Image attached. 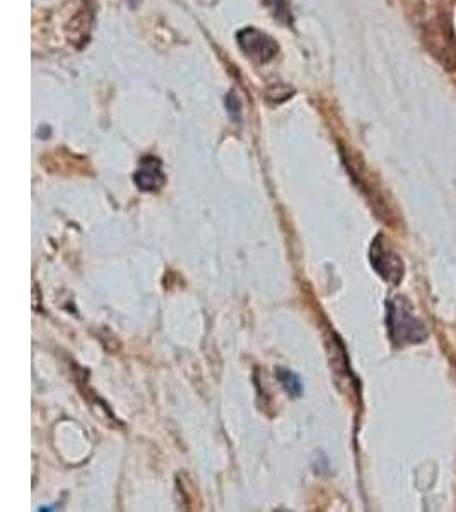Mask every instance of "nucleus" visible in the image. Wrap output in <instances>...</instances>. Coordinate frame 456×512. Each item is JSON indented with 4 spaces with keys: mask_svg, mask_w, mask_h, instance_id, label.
I'll use <instances>...</instances> for the list:
<instances>
[{
    "mask_svg": "<svg viewBox=\"0 0 456 512\" xmlns=\"http://www.w3.org/2000/svg\"><path fill=\"white\" fill-rule=\"evenodd\" d=\"M238 41H240L243 52L250 59L257 60L260 64L274 59L275 52H277L274 40H270L269 36L260 33V31L253 30V28H246V30L240 31Z\"/></svg>",
    "mask_w": 456,
    "mask_h": 512,
    "instance_id": "4",
    "label": "nucleus"
},
{
    "mask_svg": "<svg viewBox=\"0 0 456 512\" xmlns=\"http://www.w3.org/2000/svg\"><path fill=\"white\" fill-rule=\"evenodd\" d=\"M369 260L381 279L386 280L392 286H398L404 279V262L400 255L395 253L392 246L388 245L385 236L378 234L375 241L371 243Z\"/></svg>",
    "mask_w": 456,
    "mask_h": 512,
    "instance_id": "3",
    "label": "nucleus"
},
{
    "mask_svg": "<svg viewBox=\"0 0 456 512\" xmlns=\"http://www.w3.org/2000/svg\"><path fill=\"white\" fill-rule=\"evenodd\" d=\"M388 332L392 342L398 347L422 344L427 338V328L422 320L414 315V309L405 297H395L388 301Z\"/></svg>",
    "mask_w": 456,
    "mask_h": 512,
    "instance_id": "2",
    "label": "nucleus"
},
{
    "mask_svg": "<svg viewBox=\"0 0 456 512\" xmlns=\"http://www.w3.org/2000/svg\"><path fill=\"white\" fill-rule=\"evenodd\" d=\"M163 169H161V161L158 158H147L142 159L141 166L135 173V185L141 188L142 192H158L164 185Z\"/></svg>",
    "mask_w": 456,
    "mask_h": 512,
    "instance_id": "5",
    "label": "nucleus"
},
{
    "mask_svg": "<svg viewBox=\"0 0 456 512\" xmlns=\"http://www.w3.org/2000/svg\"><path fill=\"white\" fill-rule=\"evenodd\" d=\"M277 379L289 395L294 396V398L303 395V383L296 374L287 371V369H277Z\"/></svg>",
    "mask_w": 456,
    "mask_h": 512,
    "instance_id": "6",
    "label": "nucleus"
},
{
    "mask_svg": "<svg viewBox=\"0 0 456 512\" xmlns=\"http://www.w3.org/2000/svg\"><path fill=\"white\" fill-rule=\"evenodd\" d=\"M422 40L427 52L448 72L456 70V35L448 12L438 11L422 23Z\"/></svg>",
    "mask_w": 456,
    "mask_h": 512,
    "instance_id": "1",
    "label": "nucleus"
}]
</instances>
